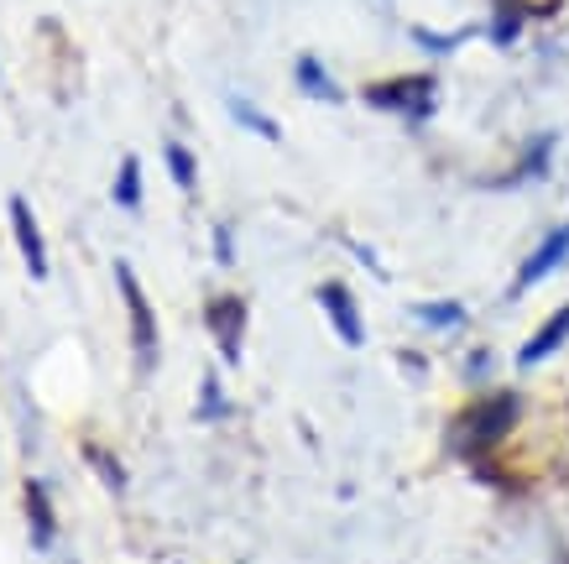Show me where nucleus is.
<instances>
[{
  "label": "nucleus",
  "mask_w": 569,
  "mask_h": 564,
  "mask_svg": "<svg viewBox=\"0 0 569 564\" xmlns=\"http://www.w3.org/2000/svg\"><path fill=\"white\" fill-rule=\"evenodd\" d=\"M512 418H518V397L512 393L476 403V408L466 413V424H460V449H466V455H486V449L512 428Z\"/></svg>",
  "instance_id": "1"
},
{
  "label": "nucleus",
  "mask_w": 569,
  "mask_h": 564,
  "mask_svg": "<svg viewBox=\"0 0 569 564\" xmlns=\"http://www.w3.org/2000/svg\"><path fill=\"white\" fill-rule=\"evenodd\" d=\"M168 172H173V184L183 188V194H193V184H199V168H193V152L183 147V141H168Z\"/></svg>",
  "instance_id": "12"
},
{
  "label": "nucleus",
  "mask_w": 569,
  "mask_h": 564,
  "mask_svg": "<svg viewBox=\"0 0 569 564\" xmlns=\"http://www.w3.org/2000/svg\"><path fill=\"white\" fill-rule=\"evenodd\" d=\"M209 329L220 335L224 360H241V335H246V304L241 298H214V304H209Z\"/></svg>",
  "instance_id": "7"
},
{
  "label": "nucleus",
  "mask_w": 569,
  "mask_h": 564,
  "mask_svg": "<svg viewBox=\"0 0 569 564\" xmlns=\"http://www.w3.org/2000/svg\"><path fill=\"white\" fill-rule=\"evenodd\" d=\"M230 116L241 120L246 131H257V137H267V141H277V137H282V131H277V120H272V116H261L257 105H246L241 95H230Z\"/></svg>",
  "instance_id": "11"
},
{
  "label": "nucleus",
  "mask_w": 569,
  "mask_h": 564,
  "mask_svg": "<svg viewBox=\"0 0 569 564\" xmlns=\"http://www.w3.org/2000/svg\"><path fill=\"white\" fill-rule=\"evenodd\" d=\"M11 225H17V246H21V257H27V273L42 283L48 277V246H42V230H37V220H32V205L27 199H11Z\"/></svg>",
  "instance_id": "5"
},
{
  "label": "nucleus",
  "mask_w": 569,
  "mask_h": 564,
  "mask_svg": "<svg viewBox=\"0 0 569 564\" xmlns=\"http://www.w3.org/2000/svg\"><path fill=\"white\" fill-rule=\"evenodd\" d=\"M27 513H32L37 548H48L52 544V513H48V502H42V481H27Z\"/></svg>",
  "instance_id": "10"
},
{
  "label": "nucleus",
  "mask_w": 569,
  "mask_h": 564,
  "mask_svg": "<svg viewBox=\"0 0 569 564\" xmlns=\"http://www.w3.org/2000/svg\"><path fill=\"white\" fill-rule=\"evenodd\" d=\"M565 261H569V225H559V230H549V236L538 240V251L518 267V283H512V293L538 288V283H543L549 273H559Z\"/></svg>",
  "instance_id": "4"
},
{
  "label": "nucleus",
  "mask_w": 569,
  "mask_h": 564,
  "mask_svg": "<svg viewBox=\"0 0 569 564\" xmlns=\"http://www.w3.org/2000/svg\"><path fill=\"white\" fill-rule=\"evenodd\" d=\"M565 340H569V308H559V314H553L549 325L538 329L533 340H528V345H522V350H518V360H522V366H538V360H549V356H553V350H559V345H565Z\"/></svg>",
  "instance_id": "8"
},
{
  "label": "nucleus",
  "mask_w": 569,
  "mask_h": 564,
  "mask_svg": "<svg viewBox=\"0 0 569 564\" xmlns=\"http://www.w3.org/2000/svg\"><path fill=\"white\" fill-rule=\"evenodd\" d=\"M293 79H298V89H303V95H313V100H325V105H335V100H340V85L329 79V73H325V63H319L313 52H303V58H298Z\"/></svg>",
  "instance_id": "9"
},
{
  "label": "nucleus",
  "mask_w": 569,
  "mask_h": 564,
  "mask_svg": "<svg viewBox=\"0 0 569 564\" xmlns=\"http://www.w3.org/2000/svg\"><path fill=\"white\" fill-rule=\"evenodd\" d=\"M319 304L329 308V325H335V335H340L346 345H361L366 340L361 314H356V298H350L346 283H325V288H319Z\"/></svg>",
  "instance_id": "6"
},
{
  "label": "nucleus",
  "mask_w": 569,
  "mask_h": 564,
  "mask_svg": "<svg viewBox=\"0 0 569 564\" xmlns=\"http://www.w3.org/2000/svg\"><path fill=\"white\" fill-rule=\"evenodd\" d=\"M116 205H121V209H137L141 205V162H137V157H126V162H121V178H116Z\"/></svg>",
  "instance_id": "13"
},
{
  "label": "nucleus",
  "mask_w": 569,
  "mask_h": 564,
  "mask_svg": "<svg viewBox=\"0 0 569 564\" xmlns=\"http://www.w3.org/2000/svg\"><path fill=\"white\" fill-rule=\"evenodd\" d=\"M116 277H121V293H126V308H131V345H137V366L152 372L157 366V325H152V304L141 293L131 261H116Z\"/></svg>",
  "instance_id": "3"
},
{
  "label": "nucleus",
  "mask_w": 569,
  "mask_h": 564,
  "mask_svg": "<svg viewBox=\"0 0 569 564\" xmlns=\"http://www.w3.org/2000/svg\"><path fill=\"white\" fill-rule=\"evenodd\" d=\"M418 319H423V325H433V329H455L460 319H466V308H460V304H423V308H418Z\"/></svg>",
  "instance_id": "14"
},
{
  "label": "nucleus",
  "mask_w": 569,
  "mask_h": 564,
  "mask_svg": "<svg viewBox=\"0 0 569 564\" xmlns=\"http://www.w3.org/2000/svg\"><path fill=\"white\" fill-rule=\"evenodd\" d=\"M366 100L377 105V110H397V116H408V120H423V116H433V79L429 73L387 79V85L366 89Z\"/></svg>",
  "instance_id": "2"
},
{
  "label": "nucleus",
  "mask_w": 569,
  "mask_h": 564,
  "mask_svg": "<svg viewBox=\"0 0 569 564\" xmlns=\"http://www.w3.org/2000/svg\"><path fill=\"white\" fill-rule=\"evenodd\" d=\"M89 461L100 465V471H104V481H110V486H116V492H121V471H116V461H110V455H100V449L89 445Z\"/></svg>",
  "instance_id": "15"
}]
</instances>
